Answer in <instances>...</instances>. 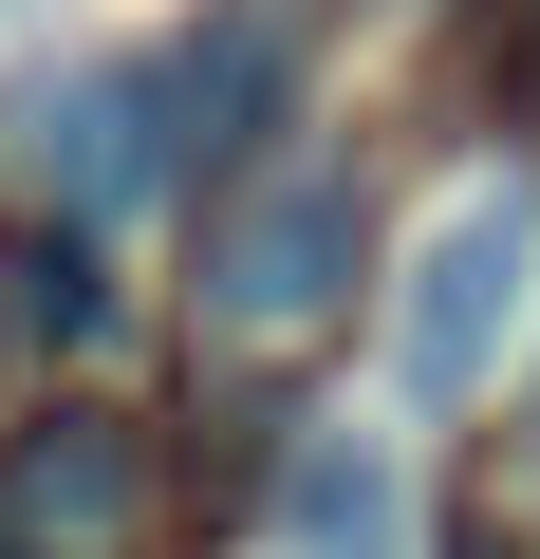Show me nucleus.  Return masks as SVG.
Segmentation results:
<instances>
[{"label": "nucleus", "mask_w": 540, "mask_h": 559, "mask_svg": "<svg viewBox=\"0 0 540 559\" xmlns=\"http://www.w3.org/2000/svg\"><path fill=\"white\" fill-rule=\"evenodd\" d=\"M521 318H540V187L503 168V187H466V205L410 242V299H392V373H410V411L503 392Z\"/></svg>", "instance_id": "obj_1"}, {"label": "nucleus", "mask_w": 540, "mask_h": 559, "mask_svg": "<svg viewBox=\"0 0 540 559\" xmlns=\"http://www.w3.org/2000/svg\"><path fill=\"white\" fill-rule=\"evenodd\" d=\"M355 242H373V187H355L336 150L242 168V187L205 205V336H317V318L355 299Z\"/></svg>", "instance_id": "obj_2"}, {"label": "nucleus", "mask_w": 540, "mask_h": 559, "mask_svg": "<svg viewBox=\"0 0 540 559\" xmlns=\"http://www.w3.org/2000/svg\"><path fill=\"white\" fill-rule=\"evenodd\" d=\"M299 0H205V20L149 57V131H168V187H242L299 112Z\"/></svg>", "instance_id": "obj_3"}, {"label": "nucleus", "mask_w": 540, "mask_h": 559, "mask_svg": "<svg viewBox=\"0 0 540 559\" xmlns=\"http://www.w3.org/2000/svg\"><path fill=\"white\" fill-rule=\"evenodd\" d=\"M0 522H20L38 559H131L149 540V429L131 411H38L20 448H0Z\"/></svg>", "instance_id": "obj_4"}, {"label": "nucleus", "mask_w": 540, "mask_h": 559, "mask_svg": "<svg viewBox=\"0 0 540 559\" xmlns=\"http://www.w3.org/2000/svg\"><path fill=\"white\" fill-rule=\"evenodd\" d=\"M280 540H299V559H410V466H392L373 429H317L299 485H280Z\"/></svg>", "instance_id": "obj_5"}, {"label": "nucleus", "mask_w": 540, "mask_h": 559, "mask_svg": "<svg viewBox=\"0 0 540 559\" xmlns=\"http://www.w3.org/2000/svg\"><path fill=\"white\" fill-rule=\"evenodd\" d=\"M0 280H20V299H0V318H20L38 355H75V336H112V280H94V224H38V242L0 261Z\"/></svg>", "instance_id": "obj_6"}, {"label": "nucleus", "mask_w": 540, "mask_h": 559, "mask_svg": "<svg viewBox=\"0 0 540 559\" xmlns=\"http://www.w3.org/2000/svg\"><path fill=\"white\" fill-rule=\"evenodd\" d=\"M503 75H540V0H503Z\"/></svg>", "instance_id": "obj_7"}, {"label": "nucleus", "mask_w": 540, "mask_h": 559, "mask_svg": "<svg viewBox=\"0 0 540 559\" xmlns=\"http://www.w3.org/2000/svg\"><path fill=\"white\" fill-rule=\"evenodd\" d=\"M0 559H38V540H20V522H0Z\"/></svg>", "instance_id": "obj_8"}, {"label": "nucleus", "mask_w": 540, "mask_h": 559, "mask_svg": "<svg viewBox=\"0 0 540 559\" xmlns=\"http://www.w3.org/2000/svg\"><path fill=\"white\" fill-rule=\"evenodd\" d=\"M466 559H521V540H466Z\"/></svg>", "instance_id": "obj_9"}]
</instances>
